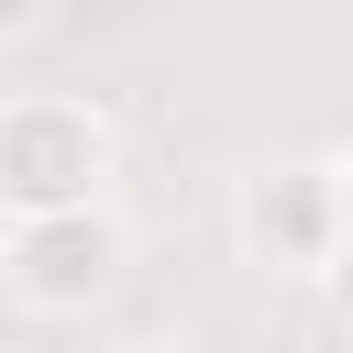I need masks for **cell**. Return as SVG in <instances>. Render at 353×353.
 Returning <instances> with one entry per match:
<instances>
[{
  "instance_id": "6da1fadb",
  "label": "cell",
  "mask_w": 353,
  "mask_h": 353,
  "mask_svg": "<svg viewBox=\"0 0 353 353\" xmlns=\"http://www.w3.org/2000/svg\"><path fill=\"white\" fill-rule=\"evenodd\" d=\"M121 176V132L66 99V88H11L0 99V210L44 221V210H88Z\"/></svg>"
},
{
  "instance_id": "5b68a950",
  "label": "cell",
  "mask_w": 353,
  "mask_h": 353,
  "mask_svg": "<svg viewBox=\"0 0 353 353\" xmlns=\"http://www.w3.org/2000/svg\"><path fill=\"white\" fill-rule=\"evenodd\" d=\"M44 11H55V0H0V44H11V33H33Z\"/></svg>"
},
{
  "instance_id": "277c9868",
  "label": "cell",
  "mask_w": 353,
  "mask_h": 353,
  "mask_svg": "<svg viewBox=\"0 0 353 353\" xmlns=\"http://www.w3.org/2000/svg\"><path fill=\"white\" fill-rule=\"evenodd\" d=\"M320 298H331V320H342V331H353V243H342V254H331V276H320Z\"/></svg>"
},
{
  "instance_id": "8992f818",
  "label": "cell",
  "mask_w": 353,
  "mask_h": 353,
  "mask_svg": "<svg viewBox=\"0 0 353 353\" xmlns=\"http://www.w3.org/2000/svg\"><path fill=\"white\" fill-rule=\"evenodd\" d=\"M342 221H353V154H342Z\"/></svg>"
},
{
  "instance_id": "3957f363",
  "label": "cell",
  "mask_w": 353,
  "mask_h": 353,
  "mask_svg": "<svg viewBox=\"0 0 353 353\" xmlns=\"http://www.w3.org/2000/svg\"><path fill=\"white\" fill-rule=\"evenodd\" d=\"M342 243H353V221H342V165L287 154V165H254V176H243V254H254V265H276V276H331Z\"/></svg>"
},
{
  "instance_id": "52a82bcc",
  "label": "cell",
  "mask_w": 353,
  "mask_h": 353,
  "mask_svg": "<svg viewBox=\"0 0 353 353\" xmlns=\"http://www.w3.org/2000/svg\"><path fill=\"white\" fill-rule=\"evenodd\" d=\"M110 353H165V342H110Z\"/></svg>"
},
{
  "instance_id": "7a4b0ae2",
  "label": "cell",
  "mask_w": 353,
  "mask_h": 353,
  "mask_svg": "<svg viewBox=\"0 0 353 353\" xmlns=\"http://www.w3.org/2000/svg\"><path fill=\"white\" fill-rule=\"evenodd\" d=\"M121 265H132V232H121L110 199L11 221V243H0V276H11V298H22L33 320H88V309L121 287Z\"/></svg>"
}]
</instances>
